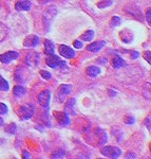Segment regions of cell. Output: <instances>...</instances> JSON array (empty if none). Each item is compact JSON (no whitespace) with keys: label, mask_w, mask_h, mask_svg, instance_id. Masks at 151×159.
<instances>
[{"label":"cell","mask_w":151,"mask_h":159,"mask_svg":"<svg viewBox=\"0 0 151 159\" xmlns=\"http://www.w3.org/2000/svg\"><path fill=\"white\" fill-rule=\"evenodd\" d=\"M35 108L32 104H25L19 107L18 109V115L21 117V119L24 120H29L32 118V116L34 115Z\"/></svg>","instance_id":"obj_1"},{"label":"cell","mask_w":151,"mask_h":159,"mask_svg":"<svg viewBox=\"0 0 151 159\" xmlns=\"http://www.w3.org/2000/svg\"><path fill=\"white\" fill-rule=\"evenodd\" d=\"M101 152L104 156L108 158H117L122 155L121 148L116 147H105L104 148H101Z\"/></svg>","instance_id":"obj_2"},{"label":"cell","mask_w":151,"mask_h":159,"mask_svg":"<svg viewBox=\"0 0 151 159\" xmlns=\"http://www.w3.org/2000/svg\"><path fill=\"white\" fill-rule=\"evenodd\" d=\"M47 65L49 67L51 68H57L58 66H65V61H63L60 60L58 56H56L54 54H51V55H48V58H47Z\"/></svg>","instance_id":"obj_3"},{"label":"cell","mask_w":151,"mask_h":159,"mask_svg":"<svg viewBox=\"0 0 151 159\" xmlns=\"http://www.w3.org/2000/svg\"><path fill=\"white\" fill-rule=\"evenodd\" d=\"M50 100H51V92L48 89L41 91L39 93V96H38V103L41 105L42 107H45V108L49 106Z\"/></svg>","instance_id":"obj_4"},{"label":"cell","mask_w":151,"mask_h":159,"mask_svg":"<svg viewBox=\"0 0 151 159\" xmlns=\"http://www.w3.org/2000/svg\"><path fill=\"white\" fill-rule=\"evenodd\" d=\"M39 61V54L36 52H30L25 57V63L31 67H36Z\"/></svg>","instance_id":"obj_5"},{"label":"cell","mask_w":151,"mask_h":159,"mask_svg":"<svg viewBox=\"0 0 151 159\" xmlns=\"http://www.w3.org/2000/svg\"><path fill=\"white\" fill-rule=\"evenodd\" d=\"M54 117L60 125H68L70 123V118L67 115V112L54 111Z\"/></svg>","instance_id":"obj_6"},{"label":"cell","mask_w":151,"mask_h":159,"mask_svg":"<svg viewBox=\"0 0 151 159\" xmlns=\"http://www.w3.org/2000/svg\"><path fill=\"white\" fill-rule=\"evenodd\" d=\"M16 58H18V53L15 52V51H9V52L0 55V61L3 64H9L12 61L16 60Z\"/></svg>","instance_id":"obj_7"},{"label":"cell","mask_w":151,"mask_h":159,"mask_svg":"<svg viewBox=\"0 0 151 159\" xmlns=\"http://www.w3.org/2000/svg\"><path fill=\"white\" fill-rule=\"evenodd\" d=\"M59 53L65 58H73L75 56V51L66 45H63L59 47Z\"/></svg>","instance_id":"obj_8"},{"label":"cell","mask_w":151,"mask_h":159,"mask_svg":"<svg viewBox=\"0 0 151 159\" xmlns=\"http://www.w3.org/2000/svg\"><path fill=\"white\" fill-rule=\"evenodd\" d=\"M38 43H39V37L37 35H29L28 37H25L24 42V47H29V48L36 47Z\"/></svg>","instance_id":"obj_9"},{"label":"cell","mask_w":151,"mask_h":159,"mask_svg":"<svg viewBox=\"0 0 151 159\" xmlns=\"http://www.w3.org/2000/svg\"><path fill=\"white\" fill-rule=\"evenodd\" d=\"M105 45H106V42H104V40L92 43L89 46H87V50L90 51V52H98L105 47Z\"/></svg>","instance_id":"obj_10"},{"label":"cell","mask_w":151,"mask_h":159,"mask_svg":"<svg viewBox=\"0 0 151 159\" xmlns=\"http://www.w3.org/2000/svg\"><path fill=\"white\" fill-rule=\"evenodd\" d=\"M119 37H121V39L124 43H129L133 40V33L130 30L125 29V30H123L119 32Z\"/></svg>","instance_id":"obj_11"},{"label":"cell","mask_w":151,"mask_h":159,"mask_svg":"<svg viewBox=\"0 0 151 159\" xmlns=\"http://www.w3.org/2000/svg\"><path fill=\"white\" fill-rule=\"evenodd\" d=\"M71 91H72V86L71 85H67V84H65V85H61L57 90L58 98H59L60 100H63L66 96H68Z\"/></svg>","instance_id":"obj_12"},{"label":"cell","mask_w":151,"mask_h":159,"mask_svg":"<svg viewBox=\"0 0 151 159\" xmlns=\"http://www.w3.org/2000/svg\"><path fill=\"white\" fill-rule=\"evenodd\" d=\"M125 11H126L129 15H132L133 17H135L136 19H142V13H140V10L137 7H132V4H130V7H125Z\"/></svg>","instance_id":"obj_13"},{"label":"cell","mask_w":151,"mask_h":159,"mask_svg":"<svg viewBox=\"0 0 151 159\" xmlns=\"http://www.w3.org/2000/svg\"><path fill=\"white\" fill-rule=\"evenodd\" d=\"M17 11H30L31 10V2L29 0H19L15 4Z\"/></svg>","instance_id":"obj_14"},{"label":"cell","mask_w":151,"mask_h":159,"mask_svg":"<svg viewBox=\"0 0 151 159\" xmlns=\"http://www.w3.org/2000/svg\"><path fill=\"white\" fill-rule=\"evenodd\" d=\"M24 73H27L25 69L22 68L21 66H19V68L17 69L16 72H15V80H16L18 83H24V82L27 81V79H24V76H25V78H29V75H24Z\"/></svg>","instance_id":"obj_15"},{"label":"cell","mask_w":151,"mask_h":159,"mask_svg":"<svg viewBox=\"0 0 151 159\" xmlns=\"http://www.w3.org/2000/svg\"><path fill=\"white\" fill-rule=\"evenodd\" d=\"M45 52L47 55H51V54H54L55 52V46L51 40H45Z\"/></svg>","instance_id":"obj_16"},{"label":"cell","mask_w":151,"mask_h":159,"mask_svg":"<svg viewBox=\"0 0 151 159\" xmlns=\"http://www.w3.org/2000/svg\"><path fill=\"white\" fill-rule=\"evenodd\" d=\"M86 72L89 76H91V78H96L101 71V69L98 67H96V66H89V67L87 68Z\"/></svg>","instance_id":"obj_17"},{"label":"cell","mask_w":151,"mask_h":159,"mask_svg":"<svg viewBox=\"0 0 151 159\" xmlns=\"http://www.w3.org/2000/svg\"><path fill=\"white\" fill-rule=\"evenodd\" d=\"M13 93H14L16 97L20 98V97L24 96V94L27 93V89H25L24 86L17 85V86L14 87V89H13Z\"/></svg>","instance_id":"obj_18"},{"label":"cell","mask_w":151,"mask_h":159,"mask_svg":"<svg viewBox=\"0 0 151 159\" xmlns=\"http://www.w3.org/2000/svg\"><path fill=\"white\" fill-rule=\"evenodd\" d=\"M74 104H75V99H71L68 101V103L65 106V112H70V114H75L74 111Z\"/></svg>","instance_id":"obj_19"},{"label":"cell","mask_w":151,"mask_h":159,"mask_svg":"<svg viewBox=\"0 0 151 159\" xmlns=\"http://www.w3.org/2000/svg\"><path fill=\"white\" fill-rule=\"evenodd\" d=\"M94 37V31H87L86 33H84L80 36V40H84V42H91Z\"/></svg>","instance_id":"obj_20"},{"label":"cell","mask_w":151,"mask_h":159,"mask_svg":"<svg viewBox=\"0 0 151 159\" xmlns=\"http://www.w3.org/2000/svg\"><path fill=\"white\" fill-rule=\"evenodd\" d=\"M112 64H113V67L119 69L123 67V66L125 65V61L123 60L122 57H119V56H114L113 57V61H112Z\"/></svg>","instance_id":"obj_21"},{"label":"cell","mask_w":151,"mask_h":159,"mask_svg":"<svg viewBox=\"0 0 151 159\" xmlns=\"http://www.w3.org/2000/svg\"><path fill=\"white\" fill-rule=\"evenodd\" d=\"M9 89H10V85H9V83H7V81L0 75V90L9 91Z\"/></svg>","instance_id":"obj_22"},{"label":"cell","mask_w":151,"mask_h":159,"mask_svg":"<svg viewBox=\"0 0 151 159\" xmlns=\"http://www.w3.org/2000/svg\"><path fill=\"white\" fill-rule=\"evenodd\" d=\"M4 130L7 133V134H11V135H13V134H15L16 133V130H17V126H16V124L15 123H11V124H9L4 129Z\"/></svg>","instance_id":"obj_23"},{"label":"cell","mask_w":151,"mask_h":159,"mask_svg":"<svg viewBox=\"0 0 151 159\" xmlns=\"http://www.w3.org/2000/svg\"><path fill=\"white\" fill-rule=\"evenodd\" d=\"M6 34H7V30H6V25L0 22V42L6 36Z\"/></svg>","instance_id":"obj_24"},{"label":"cell","mask_w":151,"mask_h":159,"mask_svg":"<svg viewBox=\"0 0 151 159\" xmlns=\"http://www.w3.org/2000/svg\"><path fill=\"white\" fill-rule=\"evenodd\" d=\"M121 24H122V19L119 16H113V18L111 19V22H110L111 27H119Z\"/></svg>","instance_id":"obj_25"},{"label":"cell","mask_w":151,"mask_h":159,"mask_svg":"<svg viewBox=\"0 0 151 159\" xmlns=\"http://www.w3.org/2000/svg\"><path fill=\"white\" fill-rule=\"evenodd\" d=\"M39 73H40V75H41L45 80H50L51 78H52L51 73H50V72H48V71H45V70H41Z\"/></svg>","instance_id":"obj_26"},{"label":"cell","mask_w":151,"mask_h":159,"mask_svg":"<svg viewBox=\"0 0 151 159\" xmlns=\"http://www.w3.org/2000/svg\"><path fill=\"white\" fill-rule=\"evenodd\" d=\"M7 112V106L3 103H0V115H4Z\"/></svg>","instance_id":"obj_27"},{"label":"cell","mask_w":151,"mask_h":159,"mask_svg":"<svg viewBox=\"0 0 151 159\" xmlns=\"http://www.w3.org/2000/svg\"><path fill=\"white\" fill-rule=\"evenodd\" d=\"M113 3L112 1H103V2H99L98 3V7H101V9H104V7H109V6H111V4Z\"/></svg>","instance_id":"obj_28"},{"label":"cell","mask_w":151,"mask_h":159,"mask_svg":"<svg viewBox=\"0 0 151 159\" xmlns=\"http://www.w3.org/2000/svg\"><path fill=\"white\" fill-rule=\"evenodd\" d=\"M125 122H126L127 124H134L135 120H134V118H133V117H128V118L125 119Z\"/></svg>","instance_id":"obj_29"},{"label":"cell","mask_w":151,"mask_h":159,"mask_svg":"<svg viewBox=\"0 0 151 159\" xmlns=\"http://www.w3.org/2000/svg\"><path fill=\"white\" fill-rule=\"evenodd\" d=\"M74 47H75L76 49H81V48H83V43L79 42V40H75V42H74Z\"/></svg>","instance_id":"obj_30"},{"label":"cell","mask_w":151,"mask_h":159,"mask_svg":"<svg viewBox=\"0 0 151 159\" xmlns=\"http://www.w3.org/2000/svg\"><path fill=\"white\" fill-rule=\"evenodd\" d=\"M150 54H151V52L150 51H147V52H145V60L146 61H148V63H151L150 61Z\"/></svg>","instance_id":"obj_31"},{"label":"cell","mask_w":151,"mask_h":159,"mask_svg":"<svg viewBox=\"0 0 151 159\" xmlns=\"http://www.w3.org/2000/svg\"><path fill=\"white\" fill-rule=\"evenodd\" d=\"M131 55H132V58H133V60H136V58H139L140 53H139V52H136V51H132V52H131Z\"/></svg>","instance_id":"obj_32"},{"label":"cell","mask_w":151,"mask_h":159,"mask_svg":"<svg viewBox=\"0 0 151 159\" xmlns=\"http://www.w3.org/2000/svg\"><path fill=\"white\" fill-rule=\"evenodd\" d=\"M150 15H151V10L149 9L148 10V12H147V15H146V16H147V19H148V24H151V19H150Z\"/></svg>","instance_id":"obj_33"},{"label":"cell","mask_w":151,"mask_h":159,"mask_svg":"<svg viewBox=\"0 0 151 159\" xmlns=\"http://www.w3.org/2000/svg\"><path fill=\"white\" fill-rule=\"evenodd\" d=\"M22 154H24V158H30L31 157V155L29 154V152H28V151H24V152H22Z\"/></svg>","instance_id":"obj_34"},{"label":"cell","mask_w":151,"mask_h":159,"mask_svg":"<svg viewBox=\"0 0 151 159\" xmlns=\"http://www.w3.org/2000/svg\"><path fill=\"white\" fill-rule=\"evenodd\" d=\"M99 63H101V64H106L107 63V60L106 58H103V57H99Z\"/></svg>","instance_id":"obj_35"},{"label":"cell","mask_w":151,"mask_h":159,"mask_svg":"<svg viewBox=\"0 0 151 159\" xmlns=\"http://www.w3.org/2000/svg\"><path fill=\"white\" fill-rule=\"evenodd\" d=\"M126 157L127 158H135V155H134V154H128Z\"/></svg>","instance_id":"obj_36"},{"label":"cell","mask_w":151,"mask_h":159,"mask_svg":"<svg viewBox=\"0 0 151 159\" xmlns=\"http://www.w3.org/2000/svg\"><path fill=\"white\" fill-rule=\"evenodd\" d=\"M148 129L150 132V117H148Z\"/></svg>","instance_id":"obj_37"},{"label":"cell","mask_w":151,"mask_h":159,"mask_svg":"<svg viewBox=\"0 0 151 159\" xmlns=\"http://www.w3.org/2000/svg\"><path fill=\"white\" fill-rule=\"evenodd\" d=\"M2 124H3V119H2V118H0V126H1Z\"/></svg>","instance_id":"obj_38"}]
</instances>
